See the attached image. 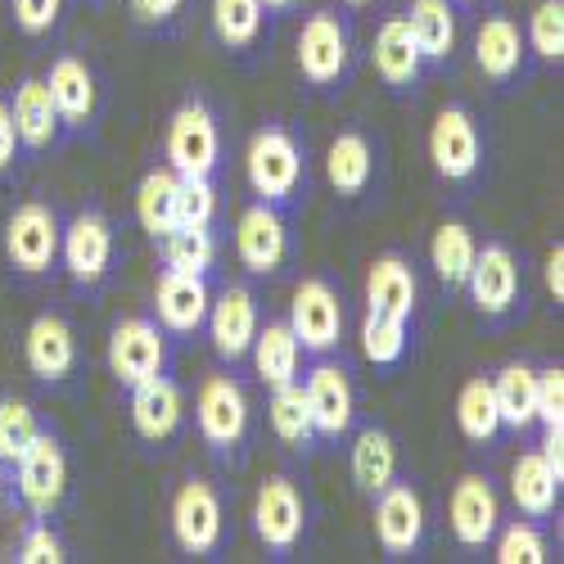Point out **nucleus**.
<instances>
[{"mask_svg":"<svg viewBox=\"0 0 564 564\" xmlns=\"http://www.w3.org/2000/svg\"><path fill=\"white\" fill-rule=\"evenodd\" d=\"M430 159L438 176L447 181H469L479 167V127L465 109H443L430 131Z\"/></svg>","mask_w":564,"mask_h":564,"instance_id":"17","label":"nucleus"},{"mask_svg":"<svg viewBox=\"0 0 564 564\" xmlns=\"http://www.w3.org/2000/svg\"><path fill=\"white\" fill-rule=\"evenodd\" d=\"M475 253H479L475 235H469V226H460V221H443L434 245H430L434 271H438V280L447 290H465V275H469V267H475Z\"/></svg>","mask_w":564,"mask_h":564,"instance_id":"34","label":"nucleus"},{"mask_svg":"<svg viewBox=\"0 0 564 564\" xmlns=\"http://www.w3.org/2000/svg\"><path fill=\"white\" fill-rule=\"evenodd\" d=\"M475 59L484 68V77L492 82H510L520 73V59H524V41H520V28L510 19H488L475 36Z\"/></svg>","mask_w":564,"mask_h":564,"instance_id":"28","label":"nucleus"},{"mask_svg":"<svg viewBox=\"0 0 564 564\" xmlns=\"http://www.w3.org/2000/svg\"><path fill=\"white\" fill-rule=\"evenodd\" d=\"M249 185L262 204H285L299 195L303 181V150L285 127H262L249 140Z\"/></svg>","mask_w":564,"mask_h":564,"instance_id":"1","label":"nucleus"},{"mask_svg":"<svg viewBox=\"0 0 564 564\" xmlns=\"http://www.w3.org/2000/svg\"><path fill=\"white\" fill-rule=\"evenodd\" d=\"M19 465V497L32 514H55L64 492H68V460H64V447L59 438L51 434H36V443L14 460Z\"/></svg>","mask_w":564,"mask_h":564,"instance_id":"5","label":"nucleus"},{"mask_svg":"<svg viewBox=\"0 0 564 564\" xmlns=\"http://www.w3.org/2000/svg\"><path fill=\"white\" fill-rule=\"evenodd\" d=\"M538 420L546 430H560L564 425V370L551 366V370H538Z\"/></svg>","mask_w":564,"mask_h":564,"instance_id":"44","label":"nucleus"},{"mask_svg":"<svg viewBox=\"0 0 564 564\" xmlns=\"http://www.w3.org/2000/svg\"><path fill=\"white\" fill-rule=\"evenodd\" d=\"M6 258L23 275L51 271L59 258V217L45 204H23L6 221Z\"/></svg>","mask_w":564,"mask_h":564,"instance_id":"4","label":"nucleus"},{"mask_svg":"<svg viewBox=\"0 0 564 564\" xmlns=\"http://www.w3.org/2000/svg\"><path fill=\"white\" fill-rule=\"evenodd\" d=\"M167 361V339L154 321L145 316H131V321H118L113 335H109V370L118 375V384H140L159 375Z\"/></svg>","mask_w":564,"mask_h":564,"instance_id":"7","label":"nucleus"},{"mask_svg":"<svg viewBox=\"0 0 564 564\" xmlns=\"http://www.w3.org/2000/svg\"><path fill=\"white\" fill-rule=\"evenodd\" d=\"M361 352H366L375 366L402 361V352H406V321H402V316H384V312H366Z\"/></svg>","mask_w":564,"mask_h":564,"instance_id":"39","label":"nucleus"},{"mask_svg":"<svg viewBox=\"0 0 564 564\" xmlns=\"http://www.w3.org/2000/svg\"><path fill=\"white\" fill-rule=\"evenodd\" d=\"M59 10H64V0H14V23L28 36H41L59 23Z\"/></svg>","mask_w":564,"mask_h":564,"instance_id":"46","label":"nucleus"},{"mask_svg":"<svg viewBox=\"0 0 564 564\" xmlns=\"http://www.w3.org/2000/svg\"><path fill=\"white\" fill-rule=\"evenodd\" d=\"M325 172H330V185H335L339 195H361L366 185H370V172H375L370 140L357 135V131L335 135L330 154H325Z\"/></svg>","mask_w":564,"mask_h":564,"instance_id":"31","label":"nucleus"},{"mask_svg":"<svg viewBox=\"0 0 564 564\" xmlns=\"http://www.w3.org/2000/svg\"><path fill=\"white\" fill-rule=\"evenodd\" d=\"M36 434H41V425L28 402H14V398L0 402V460L14 465L36 443Z\"/></svg>","mask_w":564,"mask_h":564,"instance_id":"40","label":"nucleus"},{"mask_svg":"<svg viewBox=\"0 0 564 564\" xmlns=\"http://www.w3.org/2000/svg\"><path fill=\"white\" fill-rule=\"evenodd\" d=\"M420 68H425V55H420L406 19H389L380 32H375V73L402 90V86H415Z\"/></svg>","mask_w":564,"mask_h":564,"instance_id":"26","label":"nucleus"},{"mask_svg":"<svg viewBox=\"0 0 564 564\" xmlns=\"http://www.w3.org/2000/svg\"><path fill=\"white\" fill-rule=\"evenodd\" d=\"M529 41L542 59H560L564 55V0H542L529 19Z\"/></svg>","mask_w":564,"mask_h":564,"instance_id":"42","label":"nucleus"},{"mask_svg":"<svg viewBox=\"0 0 564 564\" xmlns=\"http://www.w3.org/2000/svg\"><path fill=\"white\" fill-rule=\"evenodd\" d=\"M348 59H352L348 23L335 10L312 14L303 23V32H299V73L312 86H335L348 73Z\"/></svg>","mask_w":564,"mask_h":564,"instance_id":"3","label":"nucleus"},{"mask_svg":"<svg viewBox=\"0 0 564 564\" xmlns=\"http://www.w3.org/2000/svg\"><path fill=\"white\" fill-rule=\"evenodd\" d=\"M208 335L221 361H240L258 335V303L245 285H230L217 294V303H208Z\"/></svg>","mask_w":564,"mask_h":564,"instance_id":"16","label":"nucleus"},{"mask_svg":"<svg viewBox=\"0 0 564 564\" xmlns=\"http://www.w3.org/2000/svg\"><path fill=\"white\" fill-rule=\"evenodd\" d=\"M560 479L564 475H555L542 452H524L510 469V497L529 520H546V514L555 510V501H560Z\"/></svg>","mask_w":564,"mask_h":564,"instance_id":"25","label":"nucleus"},{"mask_svg":"<svg viewBox=\"0 0 564 564\" xmlns=\"http://www.w3.org/2000/svg\"><path fill=\"white\" fill-rule=\"evenodd\" d=\"M14 150H19V127H14V113L10 105L0 100V172L14 163Z\"/></svg>","mask_w":564,"mask_h":564,"instance_id":"48","label":"nucleus"},{"mask_svg":"<svg viewBox=\"0 0 564 564\" xmlns=\"http://www.w3.org/2000/svg\"><path fill=\"white\" fill-rule=\"evenodd\" d=\"M456 425L469 443H492L501 430L497 415V398H492V380H465L460 398H456Z\"/></svg>","mask_w":564,"mask_h":564,"instance_id":"35","label":"nucleus"},{"mask_svg":"<svg viewBox=\"0 0 564 564\" xmlns=\"http://www.w3.org/2000/svg\"><path fill=\"white\" fill-rule=\"evenodd\" d=\"M538 370L529 366H506L497 380H492V398H497V415H501V425L510 430H529L533 420H538Z\"/></svg>","mask_w":564,"mask_h":564,"instance_id":"30","label":"nucleus"},{"mask_svg":"<svg viewBox=\"0 0 564 564\" xmlns=\"http://www.w3.org/2000/svg\"><path fill=\"white\" fill-rule=\"evenodd\" d=\"M0 488H6V460H0Z\"/></svg>","mask_w":564,"mask_h":564,"instance_id":"52","label":"nucleus"},{"mask_svg":"<svg viewBox=\"0 0 564 564\" xmlns=\"http://www.w3.org/2000/svg\"><path fill=\"white\" fill-rule=\"evenodd\" d=\"M307 411H312V430L321 438H339L352 425V384H348V370L321 361L307 370V384H303Z\"/></svg>","mask_w":564,"mask_h":564,"instance_id":"18","label":"nucleus"},{"mask_svg":"<svg viewBox=\"0 0 564 564\" xmlns=\"http://www.w3.org/2000/svg\"><path fill=\"white\" fill-rule=\"evenodd\" d=\"M465 290H469V299H475V307L484 316H501L514 303V294H520V267H514L510 249L506 245H484L475 253V267H469V275H465Z\"/></svg>","mask_w":564,"mask_h":564,"instance_id":"20","label":"nucleus"},{"mask_svg":"<svg viewBox=\"0 0 564 564\" xmlns=\"http://www.w3.org/2000/svg\"><path fill=\"white\" fill-rule=\"evenodd\" d=\"M267 10H290V6H299V0H262Z\"/></svg>","mask_w":564,"mask_h":564,"instance_id":"51","label":"nucleus"},{"mask_svg":"<svg viewBox=\"0 0 564 564\" xmlns=\"http://www.w3.org/2000/svg\"><path fill=\"white\" fill-rule=\"evenodd\" d=\"M199 434L208 438V447L217 452H235L249 434V398L245 389L230 380V375H213L199 389Z\"/></svg>","mask_w":564,"mask_h":564,"instance_id":"10","label":"nucleus"},{"mask_svg":"<svg viewBox=\"0 0 564 564\" xmlns=\"http://www.w3.org/2000/svg\"><path fill=\"white\" fill-rule=\"evenodd\" d=\"M159 245H163V262H167L172 271H195V275H204V271L213 267V258H217V245H213L208 226H172Z\"/></svg>","mask_w":564,"mask_h":564,"instance_id":"37","label":"nucleus"},{"mask_svg":"<svg viewBox=\"0 0 564 564\" xmlns=\"http://www.w3.org/2000/svg\"><path fill=\"white\" fill-rule=\"evenodd\" d=\"M497 560L501 564H542L546 560V538L533 524H510L497 538Z\"/></svg>","mask_w":564,"mask_h":564,"instance_id":"43","label":"nucleus"},{"mask_svg":"<svg viewBox=\"0 0 564 564\" xmlns=\"http://www.w3.org/2000/svg\"><path fill=\"white\" fill-rule=\"evenodd\" d=\"M217 191L208 176H181L176 181V226H213Z\"/></svg>","mask_w":564,"mask_h":564,"instance_id":"41","label":"nucleus"},{"mask_svg":"<svg viewBox=\"0 0 564 564\" xmlns=\"http://www.w3.org/2000/svg\"><path fill=\"white\" fill-rule=\"evenodd\" d=\"M262 14H267L262 0H213V28L226 45H235V51L258 41Z\"/></svg>","mask_w":564,"mask_h":564,"instance_id":"38","label":"nucleus"},{"mask_svg":"<svg viewBox=\"0 0 564 564\" xmlns=\"http://www.w3.org/2000/svg\"><path fill=\"white\" fill-rule=\"evenodd\" d=\"M406 28L420 45L425 59H447L452 45H456V14H452V0H411L406 10Z\"/></svg>","mask_w":564,"mask_h":564,"instance_id":"29","label":"nucleus"},{"mask_svg":"<svg viewBox=\"0 0 564 564\" xmlns=\"http://www.w3.org/2000/svg\"><path fill=\"white\" fill-rule=\"evenodd\" d=\"M348 6H370V0H348Z\"/></svg>","mask_w":564,"mask_h":564,"instance_id":"53","label":"nucleus"},{"mask_svg":"<svg viewBox=\"0 0 564 564\" xmlns=\"http://www.w3.org/2000/svg\"><path fill=\"white\" fill-rule=\"evenodd\" d=\"M10 113H14L19 140H23L28 150L55 145V135H59V113H55V100H51V86H45L41 77H28V82L19 86V96H14Z\"/></svg>","mask_w":564,"mask_h":564,"instance_id":"27","label":"nucleus"},{"mask_svg":"<svg viewBox=\"0 0 564 564\" xmlns=\"http://www.w3.org/2000/svg\"><path fill=\"white\" fill-rule=\"evenodd\" d=\"M542 456H546V465L555 469V475H564V438H560V430H546V443H542Z\"/></svg>","mask_w":564,"mask_h":564,"instance_id":"50","label":"nucleus"},{"mask_svg":"<svg viewBox=\"0 0 564 564\" xmlns=\"http://www.w3.org/2000/svg\"><path fill=\"white\" fill-rule=\"evenodd\" d=\"M290 330L303 352H330L344 330V307L339 294L325 280H303L290 303Z\"/></svg>","mask_w":564,"mask_h":564,"instance_id":"9","label":"nucleus"},{"mask_svg":"<svg viewBox=\"0 0 564 564\" xmlns=\"http://www.w3.org/2000/svg\"><path fill=\"white\" fill-rule=\"evenodd\" d=\"M176 181L181 176L172 167H154V172H145V181H140V191H135V217L154 240H163L176 226Z\"/></svg>","mask_w":564,"mask_h":564,"instance_id":"33","label":"nucleus"},{"mask_svg":"<svg viewBox=\"0 0 564 564\" xmlns=\"http://www.w3.org/2000/svg\"><path fill=\"white\" fill-rule=\"evenodd\" d=\"M393 475H398V447H393V438L384 430H366L357 438V447H352V484L366 497H375L380 488L393 484Z\"/></svg>","mask_w":564,"mask_h":564,"instance_id":"32","label":"nucleus"},{"mask_svg":"<svg viewBox=\"0 0 564 564\" xmlns=\"http://www.w3.org/2000/svg\"><path fill=\"white\" fill-rule=\"evenodd\" d=\"M303 520H307V510H303L299 488L285 475H271L253 501V529H258L262 546L275 555H290L303 538Z\"/></svg>","mask_w":564,"mask_h":564,"instance_id":"8","label":"nucleus"},{"mask_svg":"<svg viewBox=\"0 0 564 564\" xmlns=\"http://www.w3.org/2000/svg\"><path fill=\"white\" fill-rule=\"evenodd\" d=\"M59 253L77 285H100L113 262V226L100 213H77L68 230H59Z\"/></svg>","mask_w":564,"mask_h":564,"instance_id":"11","label":"nucleus"},{"mask_svg":"<svg viewBox=\"0 0 564 564\" xmlns=\"http://www.w3.org/2000/svg\"><path fill=\"white\" fill-rule=\"evenodd\" d=\"M23 357H28V370L36 375V380L55 384L64 380V375L77 366V335L73 325L55 312H45L28 325V339H23Z\"/></svg>","mask_w":564,"mask_h":564,"instance_id":"19","label":"nucleus"},{"mask_svg":"<svg viewBox=\"0 0 564 564\" xmlns=\"http://www.w3.org/2000/svg\"><path fill=\"white\" fill-rule=\"evenodd\" d=\"M19 560H23V564H59V560H64L59 533H55L51 524H32V529L23 533V542H19Z\"/></svg>","mask_w":564,"mask_h":564,"instance_id":"45","label":"nucleus"},{"mask_svg":"<svg viewBox=\"0 0 564 564\" xmlns=\"http://www.w3.org/2000/svg\"><path fill=\"white\" fill-rule=\"evenodd\" d=\"M208 280L195 271H163L159 285H154V307H159V325L172 335H195L204 316H208Z\"/></svg>","mask_w":564,"mask_h":564,"instance_id":"14","label":"nucleus"},{"mask_svg":"<svg viewBox=\"0 0 564 564\" xmlns=\"http://www.w3.org/2000/svg\"><path fill=\"white\" fill-rule=\"evenodd\" d=\"M271 430L280 443H290V447H307L316 438L312 430V411H307V398H303V384H280L271 389Z\"/></svg>","mask_w":564,"mask_h":564,"instance_id":"36","label":"nucleus"},{"mask_svg":"<svg viewBox=\"0 0 564 564\" xmlns=\"http://www.w3.org/2000/svg\"><path fill=\"white\" fill-rule=\"evenodd\" d=\"M131 425L145 443H163L181 425V389L167 375H150V380L131 384Z\"/></svg>","mask_w":564,"mask_h":564,"instance_id":"21","label":"nucleus"},{"mask_svg":"<svg viewBox=\"0 0 564 564\" xmlns=\"http://www.w3.org/2000/svg\"><path fill=\"white\" fill-rule=\"evenodd\" d=\"M181 6H185V0H131V14H135V23L159 28V23H167Z\"/></svg>","mask_w":564,"mask_h":564,"instance_id":"47","label":"nucleus"},{"mask_svg":"<svg viewBox=\"0 0 564 564\" xmlns=\"http://www.w3.org/2000/svg\"><path fill=\"white\" fill-rule=\"evenodd\" d=\"M447 520H452V533H456L460 546H469V551L488 546L492 533H497V520H501V506H497L492 484L479 479V475H465L456 484L452 501H447Z\"/></svg>","mask_w":564,"mask_h":564,"instance_id":"15","label":"nucleus"},{"mask_svg":"<svg viewBox=\"0 0 564 564\" xmlns=\"http://www.w3.org/2000/svg\"><path fill=\"white\" fill-rule=\"evenodd\" d=\"M415 271L406 267V258L384 253L380 262L370 267L366 275V307L370 312H384V316H411L415 312Z\"/></svg>","mask_w":564,"mask_h":564,"instance_id":"24","label":"nucleus"},{"mask_svg":"<svg viewBox=\"0 0 564 564\" xmlns=\"http://www.w3.org/2000/svg\"><path fill=\"white\" fill-rule=\"evenodd\" d=\"M375 538L384 555H411L425 538V506L411 484H389L375 492Z\"/></svg>","mask_w":564,"mask_h":564,"instance_id":"12","label":"nucleus"},{"mask_svg":"<svg viewBox=\"0 0 564 564\" xmlns=\"http://www.w3.org/2000/svg\"><path fill=\"white\" fill-rule=\"evenodd\" d=\"M253 352V370L267 389H280V384H294L299 380V361H303V348L290 330V321H271L267 330L253 335L249 344Z\"/></svg>","mask_w":564,"mask_h":564,"instance_id":"22","label":"nucleus"},{"mask_svg":"<svg viewBox=\"0 0 564 564\" xmlns=\"http://www.w3.org/2000/svg\"><path fill=\"white\" fill-rule=\"evenodd\" d=\"M546 290L555 294V303L564 299V249H560V245H555L551 258H546Z\"/></svg>","mask_w":564,"mask_h":564,"instance_id":"49","label":"nucleus"},{"mask_svg":"<svg viewBox=\"0 0 564 564\" xmlns=\"http://www.w3.org/2000/svg\"><path fill=\"white\" fill-rule=\"evenodd\" d=\"M235 253H240V262L253 275L280 271V262H285V253H290V230H285V217L275 213V204L245 208L240 230H235Z\"/></svg>","mask_w":564,"mask_h":564,"instance_id":"13","label":"nucleus"},{"mask_svg":"<svg viewBox=\"0 0 564 564\" xmlns=\"http://www.w3.org/2000/svg\"><path fill=\"white\" fill-rule=\"evenodd\" d=\"M45 86H51V100H55V113L64 127L90 122V113H96V77H90V68L82 59H73V55L55 59Z\"/></svg>","mask_w":564,"mask_h":564,"instance_id":"23","label":"nucleus"},{"mask_svg":"<svg viewBox=\"0 0 564 564\" xmlns=\"http://www.w3.org/2000/svg\"><path fill=\"white\" fill-rule=\"evenodd\" d=\"M217 159H221V135L208 105L199 100L181 105L167 122V167L176 176H213Z\"/></svg>","mask_w":564,"mask_h":564,"instance_id":"2","label":"nucleus"},{"mask_svg":"<svg viewBox=\"0 0 564 564\" xmlns=\"http://www.w3.org/2000/svg\"><path fill=\"white\" fill-rule=\"evenodd\" d=\"M172 538L185 555H208L221 542V501L213 484L185 479L172 497Z\"/></svg>","mask_w":564,"mask_h":564,"instance_id":"6","label":"nucleus"}]
</instances>
